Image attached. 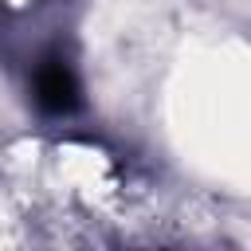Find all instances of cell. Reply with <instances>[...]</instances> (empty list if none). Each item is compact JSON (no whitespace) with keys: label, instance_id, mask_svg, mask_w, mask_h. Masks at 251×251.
<instances>
[{"label":"cell","instance_id":"cell-1","mask_svg":"<svg viewBox=\"0 0 251 251\" xmlns=\"http://www.w3.org/2000/svg\"><path fill=\"white\" fill-rule=\"evenodd\" d=\"M35 98H39V106L51 110V114L75 110V102H78V82H75V75H71V67H67L63 59L39 63V71H35Z\"/></svg>","mask_w":251,"mask_h":251}]
</instances>
